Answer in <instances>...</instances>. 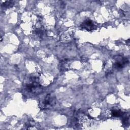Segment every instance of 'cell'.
Wrapping results in <instances>:
<instances>
[{
  "label": "cell",
  "instance_id": "cell-1",
  "mask_svg": "<svg viewBox=\"0 0 130 130\" xmlns=\"http://www.w3.org/2000/svg\"><path fill=\"white\" fill-rule=\"evenodd\" d=\"M25 89L29 92L37 94L41 92V90L42 89L41 85L35 80L30 83L27 84L25 86Z\"/></svg>",
  "mask_w": 130,
  "mask_h": 130
},
{
  "label": "cell",
  "instance_id": "cell-2",
  "mask_svg": "<svg viewBox=\"0 0 130 130\" xmlns=\"http://www.w3.org/2000/svg\"><path fill=\"white\" fill-rule=\"evenodd\" d=\"M55 103V101L53 99V97L50 96V95H47L43 101L42 102L40 105L41 109H47L50 107L52 106Z\"/></svg>",
  "mask_w": 130,
  "mask_h": 130
},
{
  "label": "cell",
  "instance_id": "cell-3",
  "mask_svg": "<svg viewBox=\"0 0 130 130\" xmlns=\"http://www.w3.org/2000/svg\"><path fill=\"white\" fill-rule=\"evenodd\" d=\"M82 28L86 29L87 31H91L95 28L93 22L89 19L85 20L81 24Z\"/></svg>",
  "mask_w": 130,
  "mask_h": 130
},
{
  "label": "cell",
  "instance_id": "cell-4",
  "mask_svg": "<svg viewBox=\"0 0 130 130\" xmlns=\"http://www.w3.org/2000/svg\"><path fill=\"white\" fill-rule=\"evenodd\" d=\"M118 60H116L114 63V67L116 69H121L122 68L124 65L126 63H128V61L127 60L126 58H122L121 57L119 58V57H118Z\"/></svg>",
  "mask_w": 130,
  "mask_h": 130
},
{
  "label": "cell",
  "instance_id": "cell-5",
  "mask_svg": "<svg viewBox=\"0 0 130 130\" xmlns=\"http://www.w3.org/2000/svg\"><path fill=\"white\" fill-rule=\"evenodd\" d=\"M111 114L114 117H119L122 115V112L120 110H113L112 111Z\"/></svg>",
  "mask_w": 130,
  "mask_h": 130
},
{
  "label": "cell",
  "instance_id": "cell-6",
  "mask_svg": "<svg viewBox=\"0 0 130 130\" xmlns=\"http://www.w3.org/2000/svg\"><path fill=\"white\" fill-rule=\"evenodd\" d=\"M13 5V2L12 1H5L4 3L2 4V5L4 6V7L8 8L10 7H11Z\"/></svg>",
  "mask_w": 130,
  "mask_h": 130
},
{
  "label": "cell",
  "instance_id": "cell-7",
  "mask_svg": "<svg viewBox=\"0 0 130 130\" xmlns=\"http://www.w3.org/2000/svg\"><path fill=\"white\" fill-rule=\"evenodd\" d=\"M36 34H37L39 37H42L43 36H45V31L42 29L40 28H38L36 29Z\"/></svg>",
  "mask_w": 130,
  "mask_h": 130
}]
</instances>
